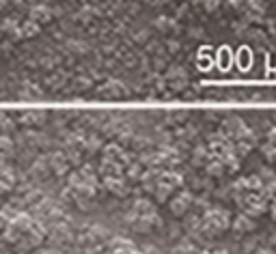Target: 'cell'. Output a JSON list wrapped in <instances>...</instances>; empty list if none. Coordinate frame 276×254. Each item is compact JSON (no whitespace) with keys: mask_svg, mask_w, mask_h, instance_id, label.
I'll list each match as a JSON object with an SVG mask.
<instances>
[{"mask_svg":"<svg viewBox=\"0 0 276 254\" xmlns=\"http://www.w3.org/2000/svg\"><path fill=\"white\" fill-rule=\"evenodd\" d=\"M0 106H276V0H0Z\"/></svg>","mask_w":276,"mask_h":254,"instance_id":"cell-1","label":"cell"}]
</instances>
